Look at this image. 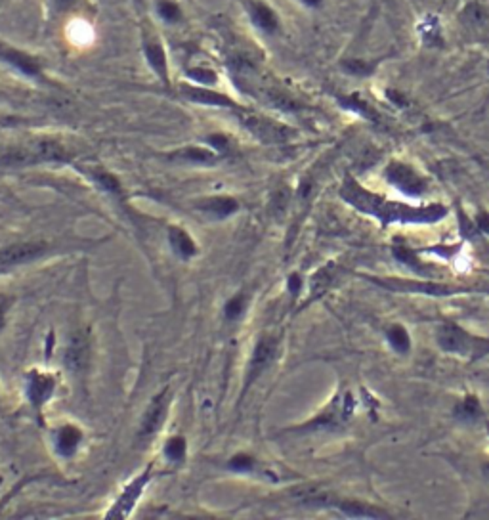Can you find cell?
<instances>
[{
  "label": "cell",
  "mask_w": 489,
  "mask_h": 520,
  "mask_svg": "<svg viewBox=\"0 0 489 520\" xmlns=\"http://www.w3.org/2000/svg\"><path fill=\"white\" fill-rule=\"evenodd\" d=\"M426 33H423V37L428 44H442V37H440V27H438V21L434 17L432 19H426L425 21Z\"/></svg>",
  "instance_id": "31"
},
{
  "label": "cell",
  "mask_w": 489,
  "mask_h": 520,
  "mask_svg": "<svg viewBox=\"0 0 489 520\" xmlns=\"http://www.w3.org/2000/svg\"><path fill=\"white\" fill-rule=\"evenodd\" d=\"M55 391V379L50 373L31 371L27 375V398L35 408H42Z\"/></svg>",
  "instance_id": "10"
},
{
  "label": "cell",
  "mask_w": 489,
  "mask_h": 520,
  "mask_svg": "<svg viewBox=\"0 0 489 520\" xmlns=\"http://www.w3.org/2000/svg\"><path fill=\"white\" fill-rule=\"evenodd\" d=\"M386 339H388V343H390V346L394 348L395 352L405 354L407 350H409V346H411L409 335H407V331H405L402 325H392V328L388 329Z\"/></svg>",
  "instance_id": "22"
},
{
  "label": "cell",
  "mask_w": 489,
  "mask_h": 520,
  "mask_svg": "<svg viewBox=\"0 0 489 520\" xmlns=\"http://www.w3.org/2000/svg\"><path fill=\"white\" fill-rule=\"evenodd\" d=\"M386 177L405 195H420L426 190L425 180L403 163H390L386 168Z\"/></svg>",
  "instance_id": "9"
},
{
  "label": "cell",
  "mask_w": 489,
  "mask_h": 520,
  "mask_svg": "<svg viewBox=\"0 0 489 520\" xmlns=\"http://www.w3.org/2000/svg\"><path fill=\"white\" fill-rule=\"evenodd\" d=\"M476 224H478V230H480V232L489 233V215H486V213H480V215H478V218H476Z\"/></svg>",
  "instance_id": "38"
},
{
  "label": "cell",
  "mask_w": 489,
  "mask_h": 520,
  "mask_svg": "<svg viewBox=\"0 0 489 520\" xmlns=\"http://www.w3.org/2000/svg\"><path fill=\"white\" fill-rule=\"evenodd\" d=\"M0 57L4 60V62H8L12 67H16L17 71H21L27 77H39L40 75V67L39 64L33 60L31 56H27L24 52H19V50L12 48V46H4V44H0Z\"/></svg>",
  "instance_id": "12"
},
{
  "label": "cell",
  "mask_w": 489,
  "mask_h": 520,
  "mask_svg": "<svg viewBox=\"0 0 489 520\" xmlns=\"http://www.w3.org/2000/svg\"><path fill=\"white\" fill-rule=\"evenodd\" d=\"M88 360H90V339L85 331H80L69 343V348L65 354V364L73 371H82L88 366Z\"/></svg>",
  "instance_id": "11"
},
{
  "label": "cell",
  "mask_w": 489,
  "mask_h": 520,
  "mask_svg": "<svg viewBox=\"0 0 489 520\" xmlns=\"http://www.w3.org/2000/svg\"><path fill=\"white\" fill-rule=\"evenodd\" d=\"M201 208L206 210V213H211V215L218 216V218H226V216L233 215L237 208H239V205L231 197H211L205 203H201Z\"/></svg>",
  "instance_id": "18"
},
{
  "label": "cell",
  "mask_w": 489,
  "mask_h": 520,
  "mask_svg": "<svg viewBox=\"0 0 489 520\" xmlns=\"http://www.w3.org/2000/svg\"><path fill=\"white\" fill-rule=\"evenodd\" d=\"M157 12L159 16L163 17L166 24H176L181 16L180 6H178L176 2H172V0H161L157 6Z\"/></svg>",
  "instance_id": "26"
},
{
  "label": "cell",
  "mask_w": 489,
  "mask_h": 520,
  "mask_svg": "<svg viewBox=\"0 0 489 520\" xmlns=\"http://www.w3.org/2000/svg\"><path fill=\"white\" fill-rule=\"evenodd\" d=\"M277 348H279V339L277 337H262L260 341L256 343L253 350V356L249 360V368H247V377H244V388H249L251 384L258 379V377L272 366V361L276 360Z\"/></svg>",
  "instance_id": "5"
},
{
  "label": "cell",
  "mask_w": 489,
  "mask_h": 520,
  "mask_svg": "<svg viewBox=\"0 0 489 520\" xmlns=\"http://www.w3.org/2000/svg\"><path fill=\"white\" fill-rule=\"evenodd\" d=\"M80 440H82V432L77 427H73V424H65V427H62L60 431L55 432V449L62 456L69 457L77 451Z\"/></svg>",
  "instance_id": "14"
},
{
  "label": "cell",
  "mask_w": 489,
  "mask_h": 520,
  "mask_svg": "<svg viewBox=\"0 0 489 520\" xmlns=\"http://www.w3.org/2000/svg\"><path fill=\"white\" fill-rule=\"evenodd\" d=\"M168 406H170V396H168V386L163 388L161 393L150 402L148 409L143 411L142 421H140V429H138V438L140 440H150L151 436H155L157 431L163 427L168 413Z\"/></svg>",
  "instance_id": "6"
},
{
  "label": "cell",
  "mask_w": 489,
  "mask_h": 520,
  "mask_svg": "<svg viewBox=\"0 0 489 520\" xmlns=\"http://www.w3.org/2000/svg\"><path fill=\"white\" fill-rule=\"evenodd\" d=\"M170 243H172L174 251L178 253L184 258H190L197 253V245H195V241L191 240L190 233L184 232L181 228H170Z\"/></svg>",
  "instance_id": "17"
},
{
  "label": "cell",
  "mask_w": 489,
  "mask_h": 520,
  "mask_svg": "<svg viewBox=\"0 0 489 520\" xmlns=\"http://www.w3.org/2000/svg\"><path fill=\"white\" fill-rule=\"evenodd\" d=\"M329 281H331V274L329 270L325 268V270H319V272L314 276V280H312V293L314 295H321L327 285H329Z\"/></svg>",
  "instance_id": "32"
},
{
  "label": "cell",
  "mask_w": 489,
  "mask_h": 520,
  "mask_svg": "<svg viewBox=\"0 0 489 520\" xmlns=\"http://www.w3.org/2000/svg\"><path fill=\"white\" fill-rule=\"evenodd\" d=\"M229 467L237 472L253 471L254 459L251 456H247V454H239V456H233L229 459Z\"/></svg>",
  "instance_id": "30"
},
{
  "label": "cell",
  "mask_w": 489,
  "mask_h": 520,
  "mask_svg": "<svg viewBox=\"0 0 489 520\" xmlns=\"http://www.w3.org/2000/svg\"><path fill=\"white\" fill-rule=\"evenodd\" d=\"M10 303H12V301H10L8 296L0 295V329L4 328V321H6V312H8Z\"/></svg>",
  "instance_id": "36"
},
{
  "label": "cell",
  "mask_w": 489,
  "mask_h": 520,
  "mask_svg": "<svg viewBox=\"0 0 489 520\" xmlns=\"http://www.w3.org/2000/svg\"><path fill=\"white\" fill-rule=\"evenodd\" d=\"M342 67L348 73L357 75V77H365V75H369L373 71V65H369L367 62H362V60H348V62L342 64Z\"/></svg>",
  "instance_id": "29"
},
{
  "label": "cell",
  "mask_w": 489,
  "mask_h": 520,
  "mask_svg": "<svg viewBox=\"0 0 489 520\" xmlns=\"http://www.w3.org/2000/svg\"><path fill=\"white\" fill-rule=\"evenodd\" d=\"M457 415L459 419H463V421H476V419L481 415L480 402L476 400L474 396L465 398V400L461 402V406L457 408Z\"/></svg>",
  "instance_id": "23"
},
{
  "label": "cell",
  "mask_w": 489,
  "mask_h": 520,
  "mask_svg": "<svg viewBox=\"0 0 489 520\" xmlns=\"http://www.w3.org/2000/svg\"><path fill=\"white\" fill-rule=\"evenodd\" d=\"M392 253H394V256L398 258V262H402V265H405L407 268H411V270H415V272H418V274L425 272V268L418 265L417 256L413 255V251H409L407 247H403V245H395V247L392 249Z\"/></svg>",
  "instance_id": "24"
},
{
  "label": "cell",
  "mask_w": 489,
  "mask_h": 520,
  "mask_svg": "<svg viewBox=\"0 0 489 520\" xmlns=\"http://www.w3.org/2000/svg\"><path fill=\"white\" fill-rule=\"evenodd\" d=\"M50 251L46 241H21L0 249V274L14 270L17 266L29 265Z\"/></svg>",
  "instance_id": "4"
},
{
  "label": "cell",
  "mask_w": 489,
  "mask_h": 520,
  "mask_svg": "<svg viewBox=\"0 0 489 520\" xmlns=\"http://www.w3.org/2000/svg\"><path fill=\"white\" fill-rule=\"evenodd\" d=\"M71 157L69 152L57 140H33L29 144L12 145L0 153V165L4 167H27L37 163H50V161H67Z\"/></svg>",
  "instance_id": "2"
},
{
  "label": "cell",
  "mask_w": 489,
  "mask_h": 520,
  "mask_svg": "<svg viewBox=\"0 0 489 520\" xmlns=\"http://www.w3.org/2000/svg\"><path fill=\"white\" fill-rule=\"evenodd\" d=\"M483 474H486V476H488V478H489V463L483 465Z\"/></svg>",
  "instance_id": "43"
},
{
  "label": "cell",
  "mask_w": 489,
  "mask_h": 520,
  "mask_svg": "<svg viewBox=\"0 0 489 520\" xmlns=\"http://www.w3.org/2000/svg\"><path fill=\"white\" fill-rule=\"evenodd\" d=\"M289 287H291L292 293H296V291L300 289V280L296 278V276H292L291 280H289Z\"/></svg>",
  "instance_id": "41"
},
{
  "label": "cell",
  "mask_w": 489,
  "mask_h": 520,
  "mask_svg": "<svg viewBox=\"0 0 489 520\" xmlns=\"http://www.w3.org/2000/svg\"><path fill=\"white\" fill-rule=\"evenodd\" d=\"M335 505H339L340 511L346 512L348 517H359V519H386L388 517L386 512L377 511L375 507L355 503V501H339V499H335Z\"/></svg>",
  "instance_id": "16"
},
{
  "label": "cell",
  "mask_w": 489,
  "mask_h": 520,
  "mask_svg": "<svg viewBox=\"0 0 489 520\" xmlns=\"http://www.w3.org/2000/svg\"><path fill=\"white\" fill-rule=\"evenodd\" d=\"M188 75L193 80L201 82V84H214L216 82V75L211 69H205V67H193V69L188 71Z\"/></svg>",
  "instance_id": "33"
},
{
  "label": "cell",
  "mask_w": 489,
  "mask_h": 520,
  "mask_svg": "<svg viewBox=\"0 0 489 520\" xmlns=\"http://www.w3.org/2000/svg\"><path fill=\"white\" fill-rule=\"evenodd\" d=\"M208 142L213 145H216V152H222V150H226L228 147V140L224 136H211L208 138Z\"/></svg>",
  "instance_id": "39"
},
{
  "label": "cell",
  "mask_w": 489,
  "mask_h": 520,
  "mask_svg": "<svg viewBox=\"0 0 489 520\" xmlns=\"http://www.w3.org/2000/svg\"><path fill=\"white\" fill-rule=\"evenodd\" d=\"M216 153L218 152H213V150H205V147H197V145H193V147H186V150L176 152L174 155H176L178 159L208 165V163H214V161H216V157H218Z\"/></svg>",
  "instance_id": "21"
},
{
  "label": "cell",
  "mask_w": 489,
  "mask_h": 520,
  "mask_svg": "<svg viewBox=\"0 0 489 520\" xmlns=\"http://www.w3.org/2000/svg\"><path fill=\"white\" fill-rule=\"evenodd\" d=\"M75 4H77V0H52L55 12H65V10L73 8Z\"/></svg>",
  "instance_id": "37"
},
{
  "label": "cell",
  "mask_w": 489,
  "mask_h": 520,
  "mask_svg": "<svg viewBox=\"0 0 489 520\" xmlns=\"http://www.w3.org/2000/svg\"><path fill=\"white\" fill-rule=\"evenodd\" d=\"M340 104L344 105L346 109H354V111H359L362 115H365V117H373L371 107L365 104V102H362V100H359V96H355V94H354V96L342 98V100H340Z\"/></svg>",
  "instance_id": "28"
},
{
  "label": "cell",
  "mask_w": 489,
  "mask_h": 520,
  "mask_svg": "<svg viewBox=\"0 0 489 520\" xmlns=\"http://www.w3.org/2000/svg\"><path fill=\"white\" fill-rule=\"evenodd\" d=\"M302 2H304L306 6H310V8H317V6H321L323 0H302Z\"/></svg>",
  "instance_id": "42"
},
{
  "label": "cell",
  "mask_w": 489,
  "mask_h": 520,
  "mask_svg": "<svg viewBox=\"0 0 489 520\" xmlns=\"http://www.w3.org/2000/svg\"><path fill=\"white\" fill-rule=\"evenodd\" d=\"M67 39L80 48H87L94 42V29L85 19H73L71 24L67 25Z\"/></svg>",
  "instance_id": "15"
},
{
  "label": "cell",
  "mask_w": 489,
  "mask_h": 520,
  "mask_svg": "<svg viewBox=\"0 0 489 520\" xmlns=\"http://www.w3.org/2000/svg\"><path fill=\"white\" fill-rule=\"evenodd\" d=\"M340 195L359 208L367 215H373L379 218L380 222L390 224V222H405V224H430L438 222L443 216L447 215V210L442 205H430V207H407L402 203H388L386 199H380L373 193L365 192L363 188L355 184L354 180H348Z\"/></svg>",
  "instance_id": "1"
},
{
  "label": "cell",
  "mask_w": 489,
  "mask_h": 520,
  "mask_svg": "<svg viewBox=\"0 0 489 520\" xmlns=\"http://www.w3.org/2000/svg\"><path fill=\"white\" fill-rule=\"evenodd\" d=\"M466 17H468V21H472L474 25H480V24H486V14H483V10L480 8V6H476V4H472V6H468L466 8Z\"/></svg>",
  "instance_id": "35"
},
{
  "label": "cell",
  "mask_w": 489,
  "mask_h": 520,
  "mask_svg": "<svg viewBox=\"0 0 489 520\" xmlns=\"http://www.w3.org/2000/svg\"><path fill=\"white\" fill-rule=\"evenodd\" d=\"M438 344L445 352L463 354V356H474V354L481 356L489 352V341L468 335L465 329L451 323H445L438 329Z\"/></svg>",
  "instance_id": "3"
},
{
  "label": "cell",
  "mask_w": 489,
  "mask_h": 520,
  "mask_svg": "<svg viewBox=\"0 0 489 520\" xmlns=\"http://www.w3.org/2000/svg\"><path fill=\"white\" fill-rule=\"evenodd\" d=\"M239 119L243 123V127L254 134V136L266 142V144H277V142H285L287 138L291 136V130L289 128L277 125L274 120L264 119V117H258V115H253V113H239Z\"/></svg>",
  "instance_id": "7"
},
{
  "label": "cell",
  "mask_w": 489,
  "mask_h": 520,
  "mask_svg": "<svg viewBox=\"0 0 489 520\" xmlns=\"http://www.w3.org/2000/svg\"><path fill=\"white\" fill-rule=\"evenodd\" d=\"M165 454L170 461H184L186 459V440L181 436H174L166 442Z\"/></svg>",
  "instance_id": "25"
},
{
  "label": "cell",
  "mask_w": 489,
  "mask_h": 520,
  "mask_svg": "<svg viewBox=\"0 0 489 520\" xmlns=\"http://www.w3.org/2000/svg\"><path fill=\"white\" fill-rule=\"evenodd\" d=\"M244 310V296L243 295H235L231 296L228 301V305L224 308V312H226V318L228 320H237Z\"/></svg>",
  "instance_id": "27"
},
{
  "label": "cell",
  "mask_w": 489,
  "mask_h": 520,
  "mask_svg": "<svg viewBox=\"0 0 489 520\" xmlns=\"http://www.w3.org/2000/svg\"><path fill=\"white\" fill-rule=\"evenodd\" d=\"M151 478V465L145 469V471L136 476L134 481L128 484L127 488L123 490V494L118 496V499L113 503L111 511L105 514V519H128V514L134 509L136 501L140 499L142 492L148 486V482Z\"/></svg>",
  "instance_id": "8"
},
{
  "label": "cell",
  "mask_w": 489,
  "mask_h": 520,
  "mask_svg": "<svg viewBox=\"0 0 489 520\" xmlns=\"http://www.w3.org/2000/svg\"><path fill=\"white\" fill-rule=\"evenodd\" d=\"M96 180L100 182V186H103L105 190H109L111 193H121V186H118L117 182V178L115 177H111V174H107V172H100L98 177H96Z\"/></svg>",
  "instance_id": "34"
},
{
  "label": "cell",
  "mask_w": 489,
  "mask_h": 520,
  "mask_svg": "<svg viewBox=\"0 0 489 520\" xmlns=\"http://www.w3.org/2000/svg\"><path fill=\"white\" fill-rule=\"evenodd\" d=\"M388 98H390V100H392V102H394L395 105H405V104H407V102H405V98H403L402 94H400V92H395V90H388Z\"/></svg>",
  "instance_id": "40"
},
{
  "label": "cell",
  "mask_w": 489,
  "mask_h": 520,
  "mask_svg": "<svg viewBox=\"0 0 489 520\" xmlns=\"http://www.w3.org/2000/svg\"><path fill=\"white\" fill-rule=\"evenodd\" d=\"M184 96L203 105H216V107H235V104L224 94H218L214 90L203 89V87H181ZM239 109V107H235Z\"/></svg>",
  "instance_id": "13"
},
{
  "label": "cell",
  "mask_w": 489,
  "mask_h": 520,
  "mask_svg": "<svg viewBox=\"0 0 489 520\" xmlns=\"http://www.w3.org/2000/svg\"><path fill=\"white\" fill-rule=\"evenodd\" d=\"M253 21L266 33H274L277 29V16L268 4L254 2L253 4Z\"/></svg>",
  "instance_id": "20"
},
{
  "label": "cell",
  "mask_w": 489,
  "mask_h": 520,
  "mask_svg": "<svg viewBox=\"0 0 489 520\" xmlns=\"http://www.w3.org/2000/svg\"><path fill=\"white\" fill-rule=\"evenodd\" d=\"M145 57H148V62L153 67V71L157 73L161 79L168 82V69H166V56H165V50L161 44H155V42H150L148 46H145Z\"/></svg>",
  "instance_id": "19"
}]
</instances>
